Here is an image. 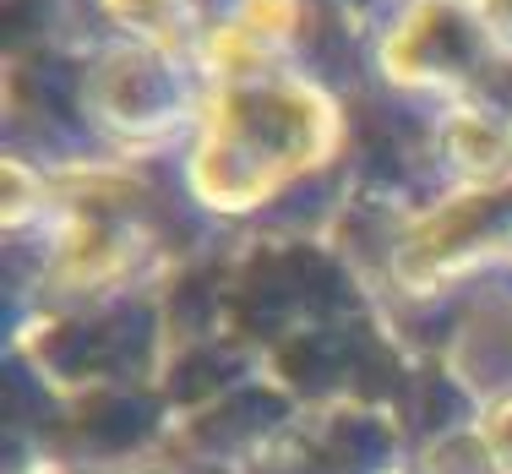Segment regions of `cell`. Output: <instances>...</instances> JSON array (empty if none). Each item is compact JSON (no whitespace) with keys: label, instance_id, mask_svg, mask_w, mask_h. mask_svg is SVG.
<instances>
[{"label":"cell","instance_id":"1","mask_svg":"<svg viewBox=\"0 0 512 474\" xmlns=\"http://www.w3.org/2000/svg\"><path fill=\"white\" fill-rule=\"evenodd\" d=\"M338 142V109L300 77H235L202 115L191 191L213 213H246L316 169Z\"/></svg>","mask_w":512,"mask_h":474},{"label":"cell","instance_id":"2","mask_svg":"<svg viewBox=\"0 0 512 474\" xmlns=\"http://www.w3.org/2000/svg\"><path fill=\"white\" fill-rule=\"evenodd\" d=\"M93 99L120 131H164L180 115V77L158 44H126L93 71Z\"/></svg>","mask_w":512,"mask_h":474},{"label":"cell","instance_id":"3","mask_svg":"<svg viewBox=\"0 0 512 474\" xmlns=\"http://www.w3.org/2000/svg\"><path fill=\"white\" fill-rule=\"evenodd\" d=\"M447 164L469 180H507L512 175V131L480 109H458L442 126Z\"/></svg>","mask_w":512,"mask_h":474},{"label":"cell","instance_id":"4","mask_svg":"<svg viewBox=\"0 0 512 474\" xmlns=\"http://www.w3.org/2000/svg\"><path fill=\"white\" fill-rule=\"evenodd\" d=\"M295 28V0H240L235 6V22L218 33V55L229 66H256L262 55H273L278 44L289 39Z\"/></svg>","mask_w":512,"mask_h":474},{"label":"cell","instance_id":"5","mask_svg":"<svg viewBox=\"0 0 512 474\" xmlns=\"http://www.w3.org/2000/svg\"><path fill=\"white\" fill-rule=\"evenodd\" d=\"M104 11L120 22L126 33H137L142 44H175V33L186 28L191 0H104Z\"/></svg>","mask_w":512,"mask_h":474},{"label":"cell","instance_id":"6","mask_svg":"<svg viewBox=\"0 0 512 474\" xmlns=\"http://www.w3.org/2000/svg\"><path fill=\"white\" fill-rule=\"evenodd\" d=\"M480 447H485V458H491L496 469H512V393L496 398V404L485 409V420H480Z\"/></svg>","mask_w":512,"mask_h":474},{"label":"cell","instance_id":"7","mask_svg":"<svg viewBox=\"0 0 512 474\" xmlns=\"http://www.w3.org/2000/svg\"><path fill=\"white\" fill-rule=\"evenodd\" d=\"M469 11L480 17V28L491 33V39L512 44V0H469Z\"/></svg>","mask_w":512,"mask_h":474}]
</instances>
